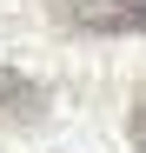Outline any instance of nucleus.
Wrapping results in <instances>:
<instances>
[{"label": "nucleus", "mask_w": 146, "mask_h": 153, "mask_svg": "<svg viewBox=\"0 0 146 153\" xmlns=\"http://www.w3.org/2000/svg\"><path fill=\"white\" fill-rule=\"evenodd\" d=\"M60 20L80 33H146V0H60Z\"/></svg>", "instance_id": "obj_1"}, {"label": "nucleus", "mask_w": 146, "mask_h": 153, "mask_svg": "<svg viewBox=\"0 0 146 153\" xmlns=\"http://www.w3.org/2000/svg\"><path fill=\"white\" fill-rule=\"evenodd\" d=\"M40 113H46V87L13 73V67H0V126H27Z\"/></svg>", "instance_id": "obj_2"}, {"label": "nucleus", "mask_w": 146, "mask_h": 153, "mask_svg": "<svg viewBox=\"0 0 146 153\" xmlns=\"http://www.w3.org/2000/svg\"><path fill=\"white\" fill-rule=\"evenodd\" d=\"M133 146H146V80H139V93H133Z\"/></svg>", "instance_id": "obj_3"}]
</instances>
